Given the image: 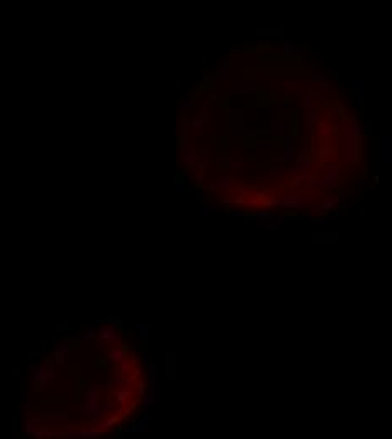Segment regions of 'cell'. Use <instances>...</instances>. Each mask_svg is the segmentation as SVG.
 <instances>
[{
  "label": "cell",
  "mask_w": 392,
  "mask_h": 439,
  "mask_svg": "<svg viewBox=\"0 0 392 439\" xmlns=\"http://www.w3.org/2000/svg\"><path fill=\"white\" fill-rule=\"evenodd\" d=\"M326 118L330 120L333 125H338L340 122L343 120V110L340 105H330L326 110Z\"/></svg>",
  "instance_id": "cell-11"
},
{
  "label": "cell",
  "mask_w": 392,
  "mask_h": 439,
  "mask_svg": "<svg viewBox=\"0 0 392 439\" xmlns=\"http://www.w3.org/2000/svg\"><path fill=\"white\" fill-rule=\"evenodd\" d=\"M350 85L357 95H359L360 98H365V95H367V82H365V80H359V78L352 80Z\"/></svg>",
  "instance_id": "cell-13"
},
{
  "label": "cell",
  "mask_w": 392,
  "mask_h": 439,
  "mask_svg": "<svg viewBox=\"0 0 392 439\" xmlns=\"http://www.w3.org/2000/svg\"><path fill=\"white\" fill-rule=\"evenodd\" d=\"M306 220H308L311 225H323V223H326L325 215H311Z\"/></svg>",
  "instance_id": "cell-17"
},
{
  "label": "cell",
  "mask_w": 392,
  "mask_h": 439,
  "mask_svg": "<svg viewBox=\"0 0 392 439\" xmlns=\"http://www.w3.org/2000/svg\"><path fill=\"white\" fill-rule=\"evenodd\" d=\"M313 101H314V93H306V95L301 96V108L304 110H309L311 106H313Z\"/></svg>",
  "instance_id": "cell-14"
},
{
  "label": "cell",
  "mask_w": 392,
  "mask_h": 439,
  "mask_svg": "<svg viewBox=\"0 0 392 439\" xmlns=\"http://www.w3.org/2000/svg\"><path fill=\"white\" fill-rule=\"evenodd\" d=\"M362 132H364V134L367 135V137L370 135V122H369V120H365V122H364V127H362Z\"/></svg>",
  "instance_id": "cell-21"
},
{
  "label": "cell",
  "mask_w": 392,
  "mask_h": 439,
  "mask_svg": "<svg viewBox=\"0 0 392 439\" xmlns=\"http://www.w3.org/2000/svg\"><path fill=\"white\" fill-rule=\"evenodd\" d=\"M342 204H343V196H340V194H326L325 198H323V211L319 213V215H325V213L333 211L338 206H342Z\"/></svg>",
  "instance_id": "cell-9"
},
{
  "label": "cell",
  "mask_w": 392,
  "mask_h": 439,
  "mask_svg": "<svg viewBox=\"0 0 392 439\" xmlns=\"http://www.w3.org/2000/svg\"><path fill=\"white\" fill-rule=\"evenodd\" d=\"M318 118H319L318 106H311L309 110H306L304 112V127H302V132H304L306 137H309L311 135V129H313V125L316 123Z\"/></svg>",
  "instance_id": "cell-7"
},
{
  "label": "cell",
  "mask_w": 392,
  "mask_h": 439,
  "mask_svg": "<svg viewBox=\"0 0 392 439\" xmlns=\"http://www.w3.org/2000/svg\"><path fill=\"white\" fill-rule=\"evenodd\" d=\"M296 140H297V135L291 134V132L283 137V154H281V157H283V164L296 163V156H297Z\"/></svg>",
  "instance_id": "cell-3"
},
{
  "label": "cell",
  "mask_w": 392,
  "mask_h": 439,
  "mask_svg": "<svg viewBox=\"0 0 392 439\" xmlns=\"http://www.w3.org/2000/svg\"><path fill=\"white\" fill-rule=\"evenodd\" d=\"M289 218L286 215H281V216H276L274 220H272V223H271V230H276V228H279V227H283L284 223H286Z\"/></svg>",
  "instance_id": "cell-16"
},
{
  "label": "cell",
  "mask_w": 392,
  "mask_h": 439,
  "mask_svg": "<svg viewBox=\"0 0 392 439\" xmlns=\"http://www.w3.org/2000/svg\"><path fill=\"white\" fill-rule=\"evenodd\" d=\"M379 161L384 164L392 163V135L389 134L379 137Z\"/></svg>",
  "instance_id": "cell-4"
},
{
  "label": "cell",
  "mask_w": 392,
  "mask_h": 439,
  "mask_svg": "<svg viewBox=\"0 0 392 439\" xmlns=\"http://www.w3.org/2000/svg\"><path fill=\"white\" fill-rule=\"evenodd\" d=\"M244 168H245V166L242 164V163H233V164H230V171H233V173H242V171H244Z\"/></svg>",
  "instance_id": "cell-20"
},
{
  "label": "cell",
  "mask_w": 392,
  "mask_h": 439,
  "mask_svg": "<svg viewBox=\"0 0 392 439\" xmlns=\"http://www.w3.org/2000/svg\"><path fill=\"white\" fill-rule=\"evenodd\" d=\"M289 125L284 120H272L269 123V129H267V134L272 135V137H284V135L289 134Z\"/></svg>",
  "instance_id": "cell-10"
},
{
  "label": "cell",
  "mask_w": 392,
  "mask_h": 439,
  "mask_svg": "<svg viewBox=\"0 0 392 439\" xmlns=\"http://www.w3.org/2000/svg\"><path fill=\"white\" fill-rule=\"evenodd\" d=\"M281 51H283L286 56H309L313 54V51L308 48H299L294 41L291 39H284L283 46H281Z\"/></svg>",
  "instance_id": "cell-6"
},
{
  "label": "cell",
  "mask_w": 392,
  "mask_h": 439,
  "mask_svg": "<svg viewBox=\"0 0 392 439\" xmlns=\"http://www.w3.org/2000/svg\"><path fill=\"white\" fill-rule=\"evenodd\" d=\"M362 152H360V140L350 137L348 134L338 135V159L343 164H355L359 163Z\"/></svg>",
  "instance_id": "cell-1"
},
{
  "label": "cell",
  "mask_w": 392,
  "mask_h": 439,
  "mask_svg": "<svg viewBox=\"0 0 392 439\" xmlns=\"http://www.w3.org/2000/svg\"><path fill=\"white\" fill-rule=\"evenodd\" d=\"M269 174H271V176H278V177H281V176H284V174H288V169H286V166H284V164L271 166V168H269Z\"/></svg>",
  "instance_id": "cell-15"
},
{
  "label": "cell",
  "mask_w": 392,
  "mask_h": 439,
  "mask_svg": "<svg viewBox=\"0 0 392 439\" xmlns=\"http://www.w3.org/2000/svg\"><path fill=\"white\" fill-rule=\"evenodd\" d=\"M309 82L313 83L314 87H318L319 91H323V93L330 91V80H328V76L325 73H321V71H311Z\"/></svg>",
  "instance_id": "cell-8"
},
{
  "label": "cell",
  "mask_w": 392,
  "mask_h": 439,
  "mask_svg": "<svg viewBox=\"0 0 392 439\" xmlns=\"http://www.w3.org/2000/svg\"><path fill=\"white\" fill-rule=\"evenodd\" d=\"M272 218H257V227L259 228H271Z\"/></svg>",
  "instance_id": "cell-18"
},
{
  "label": "cell",
  "mask_w": 392,
  "mask_h": 439,
  "mask_svg": "<svg viewBox=\"0 0 392 439\" xmlns=\"http://www.w3.org/2000/svg\"><path fill=\"white\" fill-rule=\"evenodd\" d=\"M210 206H203V215H210Z\"/></svg>",
  "instance_id": "cell-22"
},
{
  "label": "cell",
  "mask_w": 392,
  "mask_h": 439,
  "mask_svg": "<svg viewBox=\"0 0 392 439\" xmlns=\"http://www.w3.org/2000/svg\"><path fill=\"white\" fill-rule=\"evenodd\" d=\"M340 186H342V171H340V164L338 163L325 164V168H323L321 173H319L316 182H314L316 191H319V189L333 191V189H338Z\"/></svg>",
  "instance_id": "cell-2"
},
{
  "label": "cell",
  "mask_w": 392,
  "mask_h": 439,
  "mask_svg": "<svg viewBox=\"0 0 392 439\" xmlns=\"http://www.w3.org/2000/svg\"><path fill=\"white\" fill-rule=\"evenodd\" d=\"M342 125H343L345 134H348L350 137L357 139V140H362V125L353 115H345Z\"/></svg>",
  "instance_id": "cell-5"
},
{
  "label": "cell",
  "mask_w": 392,
  "mask_h": 439,
  "mask_svg": "<svg viewBox=\"0 0 392 439\" xmlns=\"http://www.w3.org/2000/svg\"><path fill=\"white\" fill-rule=\"evenodd\" d=\"M331 154H333V151H331L330 147V140H328V137H323L321 146H319V152H318V161L321 164H326V161L330 159Z\"/></svg>",
  "instance_id": "cell-12"
},
{
  "label": "cell",
  "mask_w": 392,
  "mask_h": 439,
  "mask_svg": "<svg viewBox=\"0 0 392 439\" xmlns=\"http://www.w3.org/2000/svg\"><path fill=\"white\" fill-rule=\"evenodd\" d=\"M255 218H271V210L269 208H262L255 213Z\"/></svg>",
  "instance_id": "cell-19"
}]
</instances>
